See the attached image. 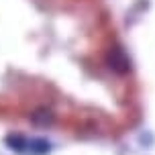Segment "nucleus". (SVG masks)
Instances as JSON below:
<instances>
[{"mask_svg": "<svg viewBox=\"0 0 155 155\" xmlns=\"http://www.w3.org/2000/svg\"><path fill=\"white\" fill-rule=\"evenodd\" d=\"M108 63H110V68H112V71H116V74H127V71L131 70V61H129L127 53H124L120 47L110 49V53H108Z\"/></svg>", "mask_w": 155, "mask_h": 155, "instance_id": "f257e3e1", "label": "nucleus"}]
</instances>
